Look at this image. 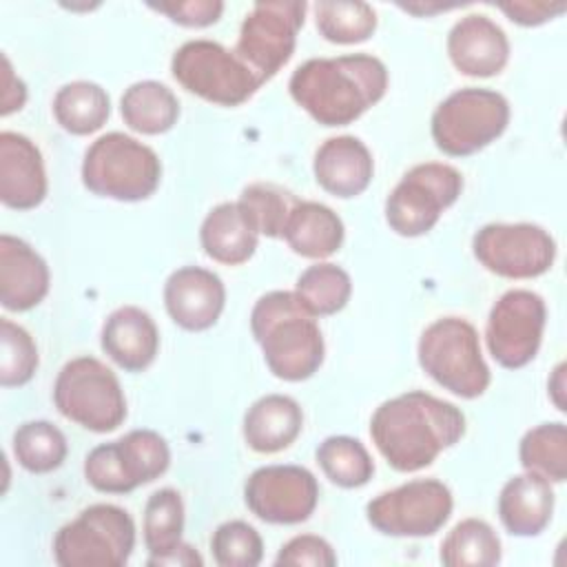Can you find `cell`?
Instances as JSON below:
<instances>
[{
  "instance_id": "1",
  "label": "cell",
  "mask_w": 567,
  "mask_h": 567,
  "mask_svg": "<svg viewBox=\"0 0 567 567\" xmlns=\"http://www.w3.org/2000/svg\"><path fill=\"white\" fill-rule=\"evenodd\" d=\"M463 434L465 414L461 408L423 390L383 401L370 419V436L396 472H419L432 465Z\"/></svg>"
},
{
  "instance_id": "2",
  "label": "cell",
  "mask_w": 567,
  "mask_h": 567,
  "mask_svg": "<svg viewBox=\"0 0 567 567\" xmlns=\"http://www.w3.org/2000/svg\"><path fill=\"white\" fill-rule=\"evenodd\" d=\"M388 89L385 64L370 53L312 58L288 82L292 100L323 126H346L374 106Z\"/></svg>"
},
{
  "instance_id": "3",
  "label": "cell",
  "mask_w": 567,
  "mask_h": 567,
  "mask_svg": "<svg viewBox=\"0 0 567 567\" xmlns=\"http://www.w3.org/2000/svg\"><path fill=\"white\" fill-rule=\"evenodd\" d=\"M250 330L277 379L306 381L323 363L326 343L317 317L308 312L295 290L261 295L250 312Z\"/></svg>"
},
{
  "instance_id": "4",
  "label": "cell",
  "mask_w": 567,
  "mask_h": 567,
  "mask_svg": "<svg viewBox=\"0 0 567 567\" xmlns=\"http://www.w3.org/2000/svg\"><path fill=\"white\" fill-rule=\"evenodd\" d=\"M159 179L162 162L157 153L120 131L100 135L82 159V184L100 197L140 202L157 190Z\"/></svg>"
},
{
  "instance_id": "5",
  "label": "cell",
  "mask_w": 567,
  "mask_h": 567,
  "mask_svg": "<svg viewBox=\"0 0 567 567\" xmlns=\"http://www.w3.org/2000/svg\"><path fill=\"white\" fill-rule=\"evenodd\" d=\"M416 357L427 377L461 399L481 396L492 381V372L481 352L478 332L461 317L432 321L421 332Z\"/></svg>"
},
{
  "instance_id": "6",
  "label": "cell",
  "mask_w": 567,
  "mask_h": 567,
  "mask_svg": "<svg viewBox=\"0 0 567 567\" xmlns=\"http://www.w3.org/2000/svg\"><path fill=\"white\" fill-rule=\"evenodd\" d=\"M58 412L84 430L104 434L126 419V399L117 374L95 357L66 361L53 383Z\"/></svg>"
},
{
  "instance_id": "7",
  "label": "cell",
  "mask_w": 567,
  "mask_h": 567,
  "mask_svg": "<svg viewBox=\"0 0 567 567\" xmlns=\"http://www.w3.org/2000/svg\"><path fill=\"white\" fill-rule=\"evenodd\" d=\"M135 547L131 514L111 503L84 507L53 538V558L60 567H122Z\"/></svg>"
},
{
  "instance_id": "8",
  "label": "cell",
  "mask_w": 567,
  "mask_h": 567,
  "mask_svg": "<svg viewBox=\"0 0 567 567\" xmlns=\"http://www.w3.org/2000/svg\"><path fill=\"white\" fill-rule=\"evenodd\" d=\"M509 124L503 93L465 86L450 93L432 113V140L450 157H467L498 140Z\"/></svg>"
},
{
  "instance_id": "9",
  "label": "cell",
  "mask_w": 567,
  "mask_h": 567,
  "mask_svg": "<svg viewBox=\"0 0 567 567\" xmlns=\"http://www.w3.org/2000/svg\"><path fill=\"white\" fill-rule=\"evenodd\" d=\"M171 465V450L155 430H131L117 441L95 445L84 458L86 483L104 494H128L159 478Z\"/></svg>"
},
{
  "instance_id": "10",
  "label": "cell",
  "mask_w": 567,
  "mask_h": 567,
  "mask_svg": "<svg viewBox=\"0 0 567 567\" xmlns=\"http://www.w3.org/2000/svg\"><path fill=\"white\" fill-rule=\"evenodd\" d=\"M173 78L190 93L219 106L244 104L261 82L235 55L213 40H188L171 60Z\"/></svg>"
},
{
  "instance_id": "11",
  "label": "cell",
  "mask_w": 567,
  "mask_h": 567,
  "mask_svg": "<svg viewBox=\"0 0 567 567\" xmlns=\"http://www.w3.org/2000/svg\"><path fill=\"white\" fill-rule=\"evenodd\" d=\"M463 190V175L443 162L412 166L385 199V221L401 237L432 230Z\"/></svg>"
},
{
  "instance_id": "12",
  "label": "cell",
  "mask_w": 567,
  "mask_h": 567,
  "mask_svg": "<svg viewBox=\"0 0 567 567\" xmlns=\"http://www.w3.org/2000/svg\"><path fill=\"white\" fill-rule=\"evenodd\" d=\"M308 4L303 0H261L246 13L235 55L264 84L290 60L297 33L303 27Z\"/></svg>"
},
{
  "instance_id": "13",
  "label": "cell",
  "mask_w": 567,
  "mask_h": 567,
  "mask_svg": "<svg viewBox=\"0 0 567 567\" xmlns=\"http://www.w3.org/2000/svg\"><path fill=\"white\" fill-rule=\"evenodd\" d=\"M452 507L454 498L443 481L414 478L374 496L365 505V518L385 536L423 538L447 523Z\"/></svg>"
},
{
  "instance_id": "14",
  "label": "cell",
  "mask_w": 567,
  "mask_h": 567,
  "mask_svg": "<svg viewBox=\"0 0 567 567\" xmlns=\"http://www.w3.org/2000/svg\"><path fill=\"white\" fill-rule=\"evenodd\" d=\"M474 257L505 279H534L556 259L554 237L538 224H485L472 239Z\"/></svg>"
},
{
  "instance_id": "15",
  "label": "cell",
  "mask_w": 567,
  "mask_h": 567,
  "mask_svg": "<svg viewBox=\"0 0 567 567\" xmlns=\"http://www.w3.org/2000/svg\"><path fill=\"white\" fill-rule=\"evenodd\" d=\"M547 321L545 299L527 288L503 292L487 317L485 343L492 359L509 370L527 365L543 341Z\"/></svg>"
},
{
  "instance_id": "16",
  "label": "cell",
  "mask_w": 567,
  "mask_h": 567,
  "mask_svg": "<svg viewBox=\"0 0 567 567\" xmlns=\"http://www.w3.org/2000/svg\"><path fill=\"white\" fill-rule=\"evenodd\" d=\"M244 501L264 523L297 525L315 512L319 483L301 465H264L246 478Z\"/></svg>"
},
{
  "instance_id": "17",
  "label": "cell",
  "mask_w": 567,
  "mask_h": 567,
  "mask_svg": "<svg viewBox=\"0 0 567 567\" xmlns=\"http://www.w3.org/2000/svg\"><path fill=\"white\" fill-rule=\"evenodd\" d=\"M164 306L179 328L208 330L226 306L224 281L208 268L182 266L164 284Z\"/></svg>"
},
{
  "instance_id": "18",
  "label": "cell",
  "mask_w": 567,
  "mask_h": 567,
  "mask_svg": "<svg viewBox=\"0 0 567 567\" xmlns=\"http://www.w3.org/2000/svg\"><path fill=\"white\" fill-rule=\"evenodd\" d=\"M447 55L458 73L492 78L501 73L509 60V40L492 18L470 13L450 29Z\"/></svg>"
},
{
  "instance_id": "19",
  "label": "cell",
  "mask_w": 567,
  "mask_h": 567,
  "mask_svg": "<svg viewBox=\"0 0 567 567\" xmlns=\"http://www.w3.org/2000/svg\"><path fill=\"white\" fill-rule=\"evenodd\" d=\"M47 197V171L40 148L22 133H0V199L16 210H31Z\"/></svg>"
},
{
  "instance_id": "20",
  "label": "cell",
  "mask_w": 567,
  "mask_h": 567,
  "mask_svg": "<svg viewBox=\"0 0 567 567\" xmlns=\"http://www.w3.org/2000/svg\"><path fill=\"white\" fill-rule=\"evenodd\" d=\"M51 275L47 261L24 239L0 235V303L24 312L35 308L49 292Z\"/></svg>"
},
{
  "instance_id": "21",
  "label": "cell",
  "mask_w": 567,
  "mask_h": 567,
  "mask_svg": "<svg viewBox=\"0 0 567 567\" xmlns=\"http://www.w3.org/2000/svg\"><path fill=\"white\" fill-rule=\"evenodd\" d=\"M312 171L317 184L341 199L361 195L374 175V159L368 146L354 135L328 137L315 153Z\"/></svg>"
},
{
  "instance_id": "22",
  "label": "cell",
  "mask_w": 567,
  "mask_h": 567,
  "mask_svg": "<svg viewBox=\"0 0 567 567\" xmlns=\"http://www.w3.org/2000/svg\"><path fill=\"white\" fill-rule=\"evenodd\" d=\"M102 350L126 372L146 370L159 350V330L153 317L137 306L113 310L102 326Z\"/></svg>"
},
{
  "instance_id": "23",
  "label": "cell",
  "mask_w": 567,
  "mask_h": 567,
  "mask_svg": "<svg viewBox=\"0 0 567 567\" xmlns=\"http://www.w3.org/2000/svg\"><path fill=\"white\" fill-rule=\"evenodd\" d=\"M554 489L551 483L536 474L523 472L501 487L498 518L514 536H538L551 520Z\"/></svg>"
},
{
  "instance_id": "24",
  "label": "cell",
  "mask_w": 567,
  "mask_h": 567,
  "mask_svg": "<svg viewBox=\"0 0 567 567\" xmlns=\"http://www.w3.org/2000/svg\"><path fill=\"white\" fill-rule=\"evenodd\" d=\"M303 427L301 405L288 394L259 396L244 414V441L259 454H275L295 443Z\"/></svg>"
},
{
  "instance_id": "25",
  "label": "cell",
  "mask_w": 567,
  "mask_h": 567,
  "mask_svg": "<svg viewBox=\"0 0 567 567\" xmlns=\"http://www.w3.org/2000/svg\"><path fill=\"white\" fill-rule=\"evenodd\" d=\"M199 241L204 252L213 261L237 266L255 255L259 235L255 233L237 202H224L210 208L204 217L199 228Z\"/></svg>"
},
{
  "instance_id": "26",
  "label": "cell",
  "mask_w": 567,
  "mask_h": 567,
  "mask_svg": "<svg viewBox=\"0 0 567 567\" xmlns=\"http://www.w3.org/2000/svg\"><path fill=\"white\" fill-rule=\"evenodd\" d=\"M346 237L341 217L321 202L299 199L290 213L284 239L292 252L308 259H326L334 255Z\"/></svg>"
},
{
  "instance_id": "27",
  "label": "cell",
  "mask_w": 567,
  "mask_h": 567,
  "mask_svg": "<svg viewBox=\"0 0 567 567\" xmlns=\"http://www.w3.org/2000/svg\"><path fill=\"white\" fill-rule=\"evenodd\" d=\"M120 113L131 131L159 135L177 124L179 100L166 84L157 80H140L122 93Z\"/></svg>"
},
{
  "instance_id": "28",
  "label": "cell",
  "mask_w": 567,
  "mask_h": 567,
  "mask_svg": "<svg viewBox=\"0 0 567 567\" xmlns=\"http://www.w3.org/2000/svg\"><path fill=\"white\" fill-rule=\"evenodd\" d=\"M109 115L111 100L97 82H69L60 86L53 97V117L71 135H91L100 131Z\"/></svg>"
},
{
  "instance_id": "29",
  "label": "cell",
  "mask_w": 567,
  "mask_h": 567,
  "mask_svg": "<svg viewBox=\"0 0 567 567\" xmlns=\"http://www.w3.org/2000/svg\"><path fill=\"white\" fill-rule=\"evenodd\" d=\"M439 558L445 567H492L501 563V538L481 518H463L441 543Z\"/></svg>"
},
{
  "instance_id": "30",
  "label": "cell",
  "mask_w": 567,
  "mask_h": 567,
  "mask_svg": "<svg viewBox=\"0 0 567 567\" xmlns=\"http://www.w3.org/2000/svg\"><path fill=\"white\" fill-rule=\"evenodd\" d=\"M295 295L315 317H328L346 308L352 295L350 275L330 261L308 266L295 284Z\"/></svg>"
},
{
  "instance_id": "31",
  "label": "cell",
  "mask_w": 567,
  "mask_h": 567,
  "mask_svg": "<svg viewBox=\"0 0 567 567\" xmlns=\"http://www.w3.org/2000/svg\"><path fill=\"white\" fill-rule=\"evenodd\" d=\"M520 465L545 476L549 483L567 478V427L563 421L540 423L527 430L518 445Z\"/></svg>"
},
{
  "instance_id": "32",
  "label": "cell",
  "mask_w": 567,
  "mask_h": 567,
  "mask_svg": "<svg viewBox=\"0 0 567 567\" xmlns=\"http://www.w3.org/2000/svg\"><path fill=\"white\" fill-rule=\"evenodd\" d=\"M66 452V436L51 421H27L13 432V456L31 474L58 470Z\"/></svg>"
},
{
  "instance_id": "33",
  "label": "cell",
  "mask_w": 567,
  "mask_h": 567,
  "mask_svg": "<svg viewBox=\"0 0 567 567\" xmlns=\"http://www.w3.org/2000/svg\"><path fill=\"white\" fill-rule=\"evenodd\" d=\"M317 463L321 472L339 487L354 489L365 485L374 474V461L365 445L352 436H328L319 443Z\"/></svg>"
},
{
  "instance_id": "34",
  "label": "cell",
  "mask_w": 567,
  "mask_h": 567,
  "mask_svg": "<svg viewBox=\"0 0 567 567\" xmlns=\"http://www.w3.org/2000/svg\"><path fill=\"white\" fill-rule=\"evenodd\" d=\"M297 202L299 199L295 197V193L270 182L248 184L237 199L255 233L266 235L270 239L284 237L286 224Z\"/></svg>"
},
{
  "instance_id": "35",
  "label": "cell",
  "mask_w": 567,
  "mask_h": 567,
  "mask_svg": "<svg viewBox=\"0 0 567 567\" xmlns=\"http://www.w3.org/2000/svg\"><path fill=\"white\" fill-rule=\"evenodd\" d=\"M317 31L334 44H357L377 29V11L359 0H323L315 4Z\"/></svg>"
},
{
  "instance_id": "36",
  "label": "cell",
  "mask_w": 567,
  "mask_h": 567,
  "mask_svg": "<svg viewBox=\"0 0 567 567\" xmlns=\"http://www.w3.org/2000/svg\"><path fill=\"white\" fill-rule=\"evenodd\" d=\"M144 545L151 556H162L182 543L184 532V501L173 487L153 492L144 505Z\"/></svg>"
},
{
  "instance_id": "37",
  "label": "cell",
  "mask_w": 567,
  "mask_h": 567,
  "mask_svg": "<svg viewBox=\"0 0 567 567\" xmlns=\"http://www.w3.org/2000/svg\"><path fill=\"white\" fill-rule=\"evenodd\" d=\"M38 348L33 337L11 319H0V383L16 388L31 381L38 370Z\"/></svg>"
},
{
  "instance_id": "38",
  "label": "cell",
  "mask_w": 567,
  "mask_h": 567,
  "mask_svg": "<svg viewBox=\"0 0 567 567\" xmlns=\"http://www.w3.org/2000/svg\"><path fill=\"white\" fill-rule=\"evenodd\" d=\"M210 551L219 567H255L264 558V540L246 520H226L213 532Z\"/></svg>"
},
{
  "instance_id": "39",
  "label": "cell",
  "mask_w": 567,
  "mask_h": 567,
  "mask_svg": "<svg viewBox=\"0 0 567 567\" xmlns=\"http://www.w3.org/2000/svg\"><path fill=\"white\" fill-rule=\"evenodd\" d=\"M275 565H312V567H334L337 554L332 545L315 534H299L281 545Z\"/></svg>"
},
{
  "instance_id": "40",
  "label": "cell",
  "mask_w": 567,
  "mask_h": 567,
  "mask_svg": "<svg viewBox=\"0 0 567 567\" xmlns=\"http://www.w3.org/2000/svg\"><path fill=\"white\" fill-rule=\"evenodd\" d=\"M151 9L168 16L173 22L182 27H210L219 20L224 11L221 0H184V2H151Z\"/></svg>"
},
{
  "instance_id": "41",
  "label": "cell",
  "mask_w": 567,
  "mask_h": 567,
  "mask_svg": "<svg viewBox=\"0 0 567 567\" xmlns=\"http://www.w3.org/2000/svg\"><path fill=\"white\" fill-rule=\"evenodd\" d=\"M498 9L512 22H516L520 27H538V24L560 16L567 9V4L565 2H529V0H520V2H501Z\"/></svg>"
},
{
  "instance_id": "42",
  "label": "cell",
  "mask_w": 567,
  "mask_h": 567,
  "mask_svg": "<svg viewBox=\"0 0 567 567\" xmlns=\"http://www.w3.org/2000/svg\"><path fill=\"white\" fill-rule=\"evenodd\" d=\"M27 102V86L24 82L13 73V66L9 58L2 53V106L0 115L7 117L13 111H20Z\"/></svg>"
},
{
  "instance_id": "43",
  "label": "cell",
  "mask_w": 567,
  "mask_h": 567,
  "mask_svg": "<svg viewBox=\"0 0 567 567\" xmlns=\"http://www.w3.org/2000/svg\"><path fill=\"white\" fill-rule=\"evenodd\" d=\"M148 567H202L204 558L199 556V551L188 545V543H179L175 549H171L168 554L162 556H151L146 558Z\"/></svg>"
},
{
  "instance_id": "44",
  "label": "cell",
  "mask_w": 567,
  "mask_h": 567,
  "mask_svg": "<svg viewBox=\"0 0 567 567\" xmlns=\"http://www.w3.org/2000/svg\"><path fill=\"white\" fill-rule=\"evenodd\" d=\"M563 379H565V363H558L556 370H554V377L549 381V392H551V399H554V403L560 412H565V399H563L565 383H563Z\"/></svg>"
},
{
  "instance_id": "45",
  "label": "cell",
  "mask_w": 567,
  "mask_h": 567,
  "mask_svg": "<svg viewBox=\"0 0 567 567\" xmlns=\"http://www.w3.org/2000/svg\"><path fill=\"white\" fill-rule=\"evenodd\" d=\"M401 9H405V11H410V13H419V16H430V13H434V11H447V9H454L456 4H399Z\"/></svg>"
}]
</instances>
